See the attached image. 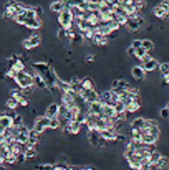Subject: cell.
<instances>
[{"instance_id":"obj_4","label":"cell","mask_w":169,"mask_h":170,"mask_svg":"<svg viewBox=\"0 0 169 170\" xmlns=\"http://www.w3.org/2000/svg\"><path fill=\"white\" fill-rule=\"evenodd\" d=\"M59 110H60V107L57 104V103H52V104L49 105V107L47 108L45 116H47L50 119L57 118L59 116Z\"/></svg>"},{"instance_id":"obj_23","label":"cell","mask_w":169,"mask_h":170,"mask_svg":"<svg viewBox=\"0 0 169 170\" xmlns=\"http://www.w3.org/2000/svg\"><path fill=\"white\" fill-rule=\"evenodd\" d=\"M160 116L163 119H169V109L167 107L162 108L160 110Z\"/></svg>"},{"instance_id":"obj_14","label":"cell","mask_w":169,"mask_h":170,"mask_svg":"<svg viewBox=\"0 0 169 170\" xmlns=\"http://www.w3.org/2000/svg\"><path fill=\"white\" fill-rule=\"evenodd\" d=\"M152 13L154 14L155 17H157V18H161V19H163L165 14H166V11L161 7L160 5H157V6H155V7L153 8L152 10Z\"/></svg>"},{"instance_id":"obj_10","label":"cell","mask_w":169,"mask_h":170,"mask_svg":"<svg viewBox=\"0 0 169 170\" xmlns=\"http://www.w3.org/2000/svg\"><path fill=\"white\" fill-rule=\"evenodd\" d=\"M81 86L83 89L86 90H91V89H95L94 86V82L90 77H85L84 79L81 81Z\"/></svg>"},{"instance_id":"obj_18","label":"cell","mask_w":169,"mask_h":170,"mask_svg":"<svg viewBox=\"0 0 169 170\" xmlns=\"http://www.w3.org/2000/svg\"><path fill=\"white\" fill-rule=\"evenodd\" d=\"M24 153H25V156L27 159H33V158H35V156L37 155V151H36L35 148H32L25 149Z\"/></svg>"},{"instance_id":"obj_3","label":"cell","mask_w":169,"mask_h":170,"mask_svg":"<svg viewBox=\"0 0 169 170\" xmlns=\"http://www.w3.org/2000/svg\"><path fill=\"white\" fill-rule=\"evenodd\" d=\"M50 123H51L50 118H47V116H40L35 120L33 129L36 130L38 132L42 133L47 128H50Z\"/></svg>"},{"instance_id":"obj_5","label":"cell","mask_w":169,"mask_h":170,"mask_svg":"<svg viewBox=\"0 0 169 170\" xmlns=\"http://www.w3.org/2000/svg\"><path fill=\"white\" fill-rule=\"evenodd\" d=\"M14 124V119L11 116L7 114H2L1 117H0V127H1V130L4 129H8V128H12Z\"/></svg>"},{"instance_id":"obj_20","label":"cell","mask_w":169,"mask_h":170,"mask_svg":"<svg viewBox=\"0 0 169 170\" xmlns=\"http://www.w3.org/2000/svg\"><path fill=\"white\" fill-rule=\"evenodd\" d=\"M142 48H146L147 52H150L153 48V42L149 40H143L142 41Z\"/></svg>"},{"instance_id":"obj_7","label":"cell","mask_w":169,"mask_h":170,"mask_svg":"<svg viewBox=\"0 0 169 170\" xmlns=\"http://www.w3.org/2000/svg\"><path fill=\"white\" fill-rule=\"evenodd\" d=\"M99 132L97 131H89L88 132V139L89 142L91 143L93 147H97L99 144V141H100V133H97Z\"/></svg>"},{"instance_id":"obj_11","label":"cell","mask_w":169,"mask_h":170,"mask_svg":"<svg viewBox=\"0 0 169 170\" xmlns=\"http://www.w3.org/2000/svg\"><path fill=\"white\" fill-rule=\"evenodd\" d=\"M168 166H169V162L165 156H161V158L157 162V164L155 165V167L158 170H167Z\"/></svg>"},{"instance_id":"obj_13","label":"cell","mask_w":169,"mask_h":170,"mask_svg":"<svg viewBox=\"0 0 169 170\" xmlns=\"http://www.w3.org/2000/svg\"><path fill=\"white\" fill-rule=\"evenodd\" d=\"M144 124H146V120L143 118L140 117V118H137L132 121V128H135V129H140L142 130V128L144 127Z\"/></svg>"},{"instance_id":"obj_28","label":"cell","mask_w":169,"mask_h":170,"mask_svg":"<svg viewBox=\"0 0 169 170\" xmlns=\"http://www.w3.org/2000/svg\"><path fill=\"white\" fill-rule=\"evenodd\" d=\"M53 170H68V167L63 164H57L56 166H53Z\"/></svg>"},{"instance_id":"obj_22","label":"cell","mask_w":169,"mask_h":170,"mask_svg":"<svg viewBox=\"0 0 169 170\" xmlns=\"http://www.w3.org/2000/svg\"><path fill=\"white\" fill-rule=\"evenodd\" d=\"M159 71L162 74L169 73V63L168 62H162L161 64H159Z\"/></svg>"},{"instance_id":"obj_30","label":"cell","mask_w":169,"mask_h":170,"mask_svg":"<svg viewBox=\"0 0 169 170\" xmlns=\"http://www.w3.org/2000/svg\"><path fill=\"white\" fill-rule=\"evenodd\" d=\"M152 58L149 56V53H147V54H146V56H144L141 60H142V63H146V62H147L148 60H150Z\"/></svg>"},{"instance_id":"obj_24","label":"cell","mask_w":169,"mask_h":170,"mask_svg":"<svg viewBox=\"0 0 169 170\" xmlns=\"http://www.w3.org/2000/svg\"><path fill=\"white\" fill-rule=\"evenodd\" d=\"M132 47L137 50V48H140L142 47V40H134L132 42Z\"/></svg>"},{"instance_id":"obj_21","label":"cell","mask_w":169,"mask_h":170,"mask_svg":"<svg viewBox=\"0 0 169 170\" xmlns=\"http://www.w3.org/2000/svg\"><path fill=\"white\" fill-rule=\"evenodd\" d=\"M147 52H147L146 48H143L142 47V48H137V50H136V56H135V57H137V58L142 59L144 56H146V54H147Z\"/></svg>"},{"instance_id":"obj_15","label":"cell","mask_w":169,"mask_h":170,"mask_svg":"<svg viewBox=\"0 0 169 170\" xmlns=\"http://www.w3.org/2000/svg\"><path fill=\"white\" fill-rule=\"evenodd\" d=\"M158 138H156L152 135H143L142 138V142L144 144H155V142H157Z\"/></svg>"},{"instance_id":"obj_32","label":"cell","mask_w":169,"mask_h":170,"mask_svg":"<svg viewBox=\"0 0 169 170\" xmlns=\"http://www.w3.org/2000/svg\"><path fill=\"white\" fill-rule=\"evenodd\" d=\"M132 170H142V169H132Z\"/></svg>"},{"instance_id":"obj_29","label":"cell","mask_w":169,"mask_h":170,"mask_svg":"<svg viewBox=\"0 0 169 170\" xmlns=\"http://www.w3.org/2000/svg\"><path fill=\"white\" fill-rule=\"evenodd\" d=\"M127 53L129 54V56H136V48H134L132 46L127 50Z\"/></svg>"},{"instance_id":"obj_26","label":"cell","mask_w":169,"mask_h":170,"mask_svg":"<svg viewBox=\"0 0 169 170\" xmlns=\"http://www.w3.org/2000/svg\"><path fill=\"white\" fill-rule=\"evenodd\" d=\"M23 47L25 48L26 50H32V48H33V47L31 45V42H30L29 39H27V40H25V41L23 42Z\"/></svg>"},{"instance_id":"obj_8","label":"cell","mask_w":169,"mask_h":170,"mask_svg":"<svg viewBox=\"0 0 169 170\" xmlns=\"http://www.w3.org/2000/svg\"><path fill=\"white\" fill-rule=\"evenodd\" d=\"M142 66L146 71H153L154 69H156L159 66V63L156 59L152 58L150 60H148L147 62L146 63H142Z\"/></svg>"},{"instance_id":"obj_9","label":"cell","mask_w":169,"mask_h":170,"mask_svg":"<svg viewBox=\"0 0 169 170\" xmlns=\"http://www.w3.org/2000/svg\"><path fill=\"white\" fill-rule=\"evenodd\" d=\"M141 103H140V100H138V98H136L132 100L130 104L127 106V112L129 113H134L136 111H137L138 109L141 108Z\"/></svg>"},{"instance_id":"obj_12","label":"cell","mask_w":169,"mask_h":170,"mask_svg":"<svg viewBox=\"0 0 169 170\" xmlns=\"http://www.w3.org/2000/svg\"><path fill=\"white\" fill-rule=\"evenodd\" d=\"M65 7V5L62 1H56L51 4V10L52 12H57V13H60Z\"/></svg>"},{"instance_id":"obj_19","label":"cell","mask_w":169,"mask_h":170,"mask_svg":"<svg viewBox=\"0 0 169 170\" xmlns=\"http://www.w3.org/2000/svg\"><path fill=\"white\" fill-rule=\"evenodd\" d=\"M60 126V120L57 118H53V119H51V123H50V129L52 130H56L57 128Z\"/></svg>"},{"instance_id":"obj_17","label":"cell","mask_w":169,"mask_h":170,"mask_svg":"<svg viewBox=\"0 0 169 170\" xmlns=\"http://www.w3.org/2000/svg\"><path fill=\"white\" fill-rule=\"evenodd\" d=\"M18 105H19V103H18V101L14 99L13 97H10V98L6 101V106L8 107L9 110H15Z\"/></svg>"},{"instance_id":"obj_31","label":"cell","mask_w":169,"mask_h":170,"mask_svg":"<svg viewBox=\"0 0 169 170\" xmlns=\"http://www.w3.org/2000/svg\"><path fill=\"white\" fill-rule=\"evenodd\" d=\"M166 107H167V108H168V109H169V103H168V104H167V105H166Z\"/></svg>"},{"instance_id":"obj_25","label":"cell","mask_w":169,"mask_h":170,"mask_svg":"<svg viewBox=\"0 0 169 170\" xmlns=\"http://www.w3.org/2000/svg\"><path fill=\"white\" fill-rule=\"evenodd\" d=\"M27 158H26V156H25V153L22 152L20 153L19 155H17V163H19V164H21V163H23L24 161H25Z\"/></svg>"},{"instance_id":"obj_27","label":"cell","mask_w":169,"mask_h":170,"mask_svg":"<svg viewBox=\"0 0 169 170\" xmlns=\"http://www.w3.org/2000/svg\"><path fill=\"white\" fill-rule=\"evenodd\" d=\"M162 8H163L166 12L169 10V1H167V0H164V1H162L160 4H159Z\"/></svg>"},{"instance_id":"obj_2","label":"cell","mask_w":169,"mask_h":170,"mask_svg":"<svg viewBox=\"0 0 169 170\" xmlns=\"http://www.w3.org/2000/svg\"><path fill=\"white\" fill-rule=\"evenodd\" d=\"M58 22L62 25V29L68 30L71 27V22H72V13L71 9L69 7H64V9L59 13L58 16Z\"/></svg>"},{"instance_id":"obj_16","label":"cell","mask_w":169,"mask_h":170,"mask_svg":"<svg viewBox=\"0 0 169 170\" xmlns=\"http://www.w3.org/2000/svg\"><path fill=\"white\" fill-rule=\"evenodd\" d=\"M29 41H30V42H31L32 47L36 48L41 44V36L39 34H34L29 38Z\"/></svg>"},{"instance_id":"obj_1","label":"cell","mask_w":169,"mask_h":170,"mask_svg":"<svg viewBox=\"0 0 169 170\" xmlns=\"http://www.w3.org/2000/svg\"><path fill=\"white\" fill-rule=\"evenodd\" d=\"M14 79H15V82L23 89L30 87V86H33V85L35 84L34 76L31 73H29V72L25 71V70L18 72Z\"/></svg>"},{"instance_id":"obj_6","label":"cell","mask_w":169,"mask_h":170,"mask_svg":"<svg viewBox=\"0 0 169 170\" xmlns=\"http://www.w3.org/2000/svg\"><path fill=\"white\" fill-rule=\"evenodd\" d=\"M146 70H144L142 65H137L134 66L132 69V75L137 80H142L146 77Z\"/></svg>"}]
</instances>
